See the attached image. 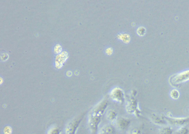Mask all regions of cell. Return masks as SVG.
<instances>
[{
	"label": "cell",
	"mask_w": 189,
	"mask_h": 134,
	"mask_svg": "<svg viewBox=\"0 0 189 134\" xmlns=\"http://www.w3.org/2000/svg\"><path fill=\"white\" fill-rule=\"evenodd\" d=\"M107 117L109 119L114 120L116 117V114L114 110H110L107 113Z\"/></svg>",
	"instance_id": "obj_11"
},
{
	"label": "cell",
	"mask_w": 189,
	"mask_h": 134,
	"mask_svg": "<svg viewBox=\"0 0 189 134\" xmlns=\"http://www.w3.org/2000/svg\"><path fill=\"white\" fill-rule=\"evenodd\" d=\"M170 96L174 100H177L180 97V93L177 89H173L171 91Z\"/></svg>",
	"instance_id": "obj_9"
},
{
	"label": "cell",
	"mask_w": 189,
	"mask_h": 134,
	"mask_svg": "<svg viewBox=\"0 0 189 134\" xmlns=\"http://www.w3.org/2000/svg\"><path fill=\"white\" fill-rule=\"evenodd\" d=\"M167 116H164L167 123L169 125L175 126H183L189 122V116L185 118H177L167 114Z\"/></svg>",
	"instance_id": "obj_3"
},
{
	"label": "cell",
	"mask_w": 189,
	"mask_h": 134,
	"mask_svg": "<svg viewBox=\"0 0 189 134\" xmlns=\"http://www.w3.org/2000/svg\"><path fill=\"white\" fill-rule=\"evenodd\" d=\"M129 134H140V133L139 130L134 129L130 131Z\"/></svg>",
	"instance_id": "obj_15"
},
{
	"label": "cell",
	"mask_w": 189,
	"mask_h": 134,
	"mask_svg": "<svg viewBox=\"0 0 189 134\" xmlns=\"http://www.w3.org/2000/svg\"><path fill=\"white\" fill-rule=\"evenodd\" d=\"M128 122L124 119H121L118 121V126L119 128L121 129H124L127 127L128 125Z\"/></svg>",
	"instance_id": "obj_8"
},
{
	"label": "cell",
	"mask_w": 189,
	"mask_h": 134,
	"mask_svg": "<svg viewBox=\"0 0 189 134\" xmlns=\"http://www.w3.org/2000/svg\"><path fill=\"white\" fill-rule=\"evenodd\" d=\"M47 134H60V131L57 128H52L48 131Z\"/></svg>",
	"instance_id": "obj_12"
},
{
	"label": "cell",
	"mask_w": 189,
	"mask_h": 134,
	"mask_svg": "<svg viewBox=\"0 0 189 134\" xmlns=\"http://www.w3.org/2000/svg\"><path fill=\"white\" fill-rule=\"evenodd\" d=\"M152 120L155 124L159 125H165L167 123L165 120L164 116H160L156 115L154 114L151 118Z\"/></svg>",
	"instance_id": "obj_5"
},
{
	"label": "cell",
	"mask_w": 189,
	"mask_h": 134,
	"mask_svg": "<svg viewBox=\"0 0 189 134\" xmlns=\"http://www.w3.org/2000/svg\"><path fill=\"white\" fill-rule=\"evenodd\" d=\"M188 132L189 130L188 128L182 127L177 130L175 134H188Z\"/></svg>",
	"instance_id": "obj_10"
},
{
	"label": "cell",
	"mask_w": 189,
	"mask_h": 134,
	"mask_svg": "<svg viewBox=\"0 0 189 134\" xmlns=\"http://www.w3.org/2000/svg\"><path fill=\"white\" fill-rule=\"evenodd\" d=\"M138 31H141V32H138V34H139L140 36H143L145 33V29L143 28H140L138 29Z\"/></svg>",
	"instance_id": "obj_14"
},
{
	"label": "cell",
	"mask_w": 189,
	"mask_h": 134,
	"mask_svg": "<svg viewBox=\"0 0 189 134\" xmlns=\"http://www.w3.org/2000/svg\"><path fill=\"white\" fill-rule=\"evenodd\" d=\"M173 130L170 127H165L161 128L159 130L160 134H173Z\"/></svg>",
	"instance_id": "obj_7"
},
{
	"label": "cell",
	"mask_w": 189,
	"mask_h": 134,
	"mask_svg": "<svg viewBox=\"0 0 189 134\" xmlns=\"http://www.w3.org/2000/svg\"><path fill=\"white\" fill-rule=\"evenodd\" d=\"M110 95L113 100L116 102H122L124 98L123 92L119 89H114Z\"/></svg>",
	"instance_id": "obj_4"
},
{
	"label": "cell",
	"mask_w": 189,
	"mask_h": 134,
	"mask_svg": "<svg viewBox=\"0 0 189 134\" xmlns=\"http://www.w3.org/2000/svg\"><path fill=\"white\" fill-rule=\"evenodd\" d=\"M98 134H115L114 128L110 126H105L99 130Z\"/></svg>",
	"instance_id": "obj_6"
},
{
	"label": "cell",
	"mask_w": 189,
	"mask_h": 134,
	"mask_svg": "<svg viewBox=\"0 0 189 134\" xmlns=\"http://www.w3.org/2000/svg\"><path fill=\"white\" fill-rule=\"evenodd\" d=\"M189 80V70L185 71L171 77L169 79L170 84L173 86H177Z\"/></svg>",
	"instance_id": "obj_2"
},
{
	"label": "cell",
	"mask_w": 189,
	"mask_h": 134,
	"mask_svg": "<svg viewBox=\"0 0 189 134\" xmlns=\"http://www.w3.org/2000/svg\"><path fill=\"white\" fill-rule=\"evenodd\" d=\"M106 103H101L93 109L89 118V126L92 131H95L98 128L101 117L106 106Z\"/></svg>",
	"instance_id": "obj_1"
},
{
	"label": "cell",
	"mask_w": 189,
	"mask_h": 134,
	"mask_svg": "<svg viewBox=\"0 0 189 134\" xmlns=\"http://www.w3.org/2000/svg\"><path fill=\"white\" fill-rule=\"evenodd\" d=\"M12 130L11 128L9 127L5 128L3 130V132L4 134H11Z\"/></svg>",
	"instance_id": "obj_13"
}]
</instances>
